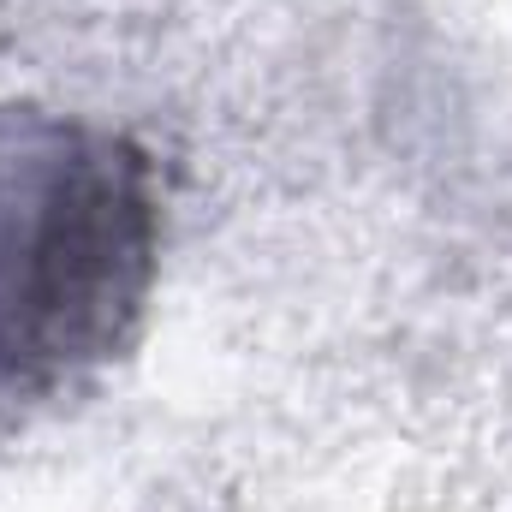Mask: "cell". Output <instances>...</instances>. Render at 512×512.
Masks as SVG:
<instances>
[{"label": "cell", "instance_id": "cell-1", "mask_svg": "<svg viewBox=\"0 0 512 512\" xmlns=\"http://www.w3.org/2000/svg\"><path fill=\"white\" fill-rule=\"evenodd\" d=\"M161 268L155 155L66 114H0V423L131 346Z\"/></svg>", "mask_w": 512, "mask_h": 512}]
</instances>
